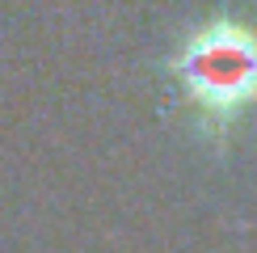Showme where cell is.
I'll use <instances>...</instances> for the list:
<instances>
[{"mask_svg": "<svg viewBox=\"0 0 257 253\" xmlns=\"http://www.w3.org/2000/svg\"><path fill=\"white\" fill-rule=\"evenodd\" d=\"M190 101L211 118H236L257 105V34L240 21H211L177 59Z\"/></svg>", "mask_w": 257, "mask_h": 253, "instance_id": "obj_1", "label": "cell"}]
</instances>
